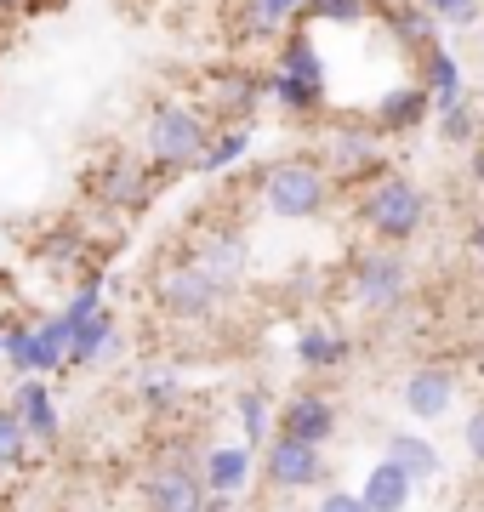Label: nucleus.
Wrapping results in <instances>:
<instances>
[{"instance_id": "nucleus-3", "label": "nucleus", "mask_w": 484, "mask_h": 512, "mask_svg": "<svg viewBox=\"0 0 484 512\" xmlns=\"http://www.w3.org/2000/svg\"><path fill=\"white\" fill-rule=\"evenodd\" d=\"M359 222L371 228L382 245H405L428 228V194L399 177V171H382L365 194H359Z\"/></svg>"}, {"instance_id": "nucleus-26", "label": "nucleus", "mask_w": 484, "mask_h": 512, "mask_svg": "<svg viewBox=\"0 0 484 512\" xmlns=\"http://www.w3.org/2000/svg\"><path fill=\"white\" fill-rule=\"evenodd\" d=\"M297 359L308 370H336L348 359V336H336V330H325V325H308L297 336Z\"/></svg>"}, {"instance_id": "nucleus-34", "label": "nucleus", "mask_w": 484, "mask_h": 512, "mask_svg": "<svg viewBox=\"0 0 484 512\" xmlns=\"http://www.w3.org/2000/svg\"><path fill=\"white\" fill-rule=\"evenodd\" d=\"M314 512H371V507H365V501H359L354 490H325Z\"/></svg>"}, {"instance_id": "nucleus-27", "label": "nucleus", "mask_w": 484, "mask_h": 512, "mask_svg": "<svg viewBox=\"0 0 484 512\" xmlns=\"http://www.w3.org/2000/svg\"><path fill=\"white\" fill-rule=\"evenodd\" d=\"M245 148H251V131H245V126L211 131V143H205V154H200V165H194V171H228V165L245 154Z\"/></svg>"}, {"instance_id": "nucleus-11", "label": "nucleus", "mask_w": 484, "mask_h": 512, "mask_svg": "<svg viewBox=\"0 0 484 512\" xmlns=\"http://www.w3.org/2000/svg\"><path fill=\"white\" fill-rule=\"evenodd\" d=\"M12 416L23 421V433H29V444L35 450H57V439H63V416H57V399L52 387L35 382V376H18V387H12Z\"/></svg>"}, {"instance_id": "nucleus-13", "label": "nucleus", "mask_w": 484, "mask_h": 512, "mask_svg": "<svg viewBox=\"0 0 484 512\" xmlns=\"http://www.w3.org/2000/svg\"><path fill=\"white\" fill-rule=\"evenodd\" d=\"M262 103V74L257 69H223V74H211V109H205V120L217 126H245L251 114H257Z\"/></svg>"}, {"instance_id": "nucleus-4", "label": "nucleus", "mask_w": 484, "mask_h": 512, "mask_svg": "<svg viewBox=\"0 0 484 512\" xmlns=\"http://www.w3.org/2000/svg\"><path fill=\"white\" fill-rule=\"evenodd\" d=\"M257 200L268 217H285V222H302V217H319L325 200H331V177L319 160H274L268 171L257 177Z\"/></svg>"}, {"instance_id": "nucleus-9", "label": "nucleus", "mask_w": 484, "mask_h": 512, "mask_svg": "<svg viewBox=\"0 0 484 512\" xmlns=\"http://www.w3.org/2000/svg\"><path fill=\"white\" fill-rule=\"evenodd\" d=\"M348 279H354V302L359 308H371V313L399 308V302H405V285H410L405 262H399L393 251H359Z\"/></svg>"}, {"instance_id": "nucleus-10", "label": "nucleus", "mask_w": 484, "mask_h": 512, "mask_svg": "<svg viewBox=\"0 0 484 512\" xmlns=\"http://www.w3.org/2000/svg\"><path fill=\"white\" fill-rule=\"evenodd\" d=\"M262 473L274 490H319L325 484V450H308V444H291L274 433L262 444Z\"/></svg>"}, {"instance_id": "nucleus-22", "label": "nucleus", "mask_w": 484, "mask_h": 512, "mask_svg": "<svg viewBox=\"0 0 484 512\" xmlns=\"http://www.w3.org/2000/svg\"><path fill=\"white\" fill-rule=\"evenodd\" d=\"M428 92L416 86V80H405V86H393L382 103H376V114H371V131H416L422 120H428Z\"/></svg>"}, {"instance_id": "nucleus-36", "label": "nucleus", "mask_w": 484, "mask_h": 512, "mask_svg": "<svg viewBox=\"0 0 484 512\" xmlns=\"http://www.w3.org/2000/svg\"><path fill=\"white\" fill-rule=\"evenodd\" d=\"M57 0H0V18H40V12H52Z\"/></svg>"}, {"instance_id": "nucleus-38", "label": "nucleus", "mask_w": 484, "mask_h": 512, "mask_svg": "<svg viewBox=\"0 0 484 512\" xmlns=\"http://www.w3.org/2000/svg\"><path fill=\"white\" fill-rule=\"evenodd\" d=\"M473 183L484 188V154H473Z\"/></svg>"}, {"instance_id": "nucleus-15", "label": "nucleus", "mask_w": 484, "mask_h": 512, "mask_svg": "<svg viewBox=\"0 0 484 512\" xmlns=\"http://www.w3.org/2000/svg\"><path fill=\"white\" fill-rule=\"evenodd\" d=\"M325 177H359V171H371L376 160V131L365 120H342V126L325 137Z\"/></svg>"}, {"instance_id": "nucleus-2", "label": "nucleus", "mask_w": 484, "mask_h": 512, "mask_svg": "<svg viewBox=\"0 0 484 512\" xmlns=\"http://www.w3.org/2000/svg\"><path fill=\"white\" fill-rule=\"evenodd\" d=\"M154 165L143 154H131V148H109V154H97L92 171H86V194H92L97 211H109V217H143L154 200Z\"/></svg>"}, {"instance_id": "nucleus-16", "label": "nucleus", "mask_w": 484, "mask_h": 512, "mask_svg": "<svg viewBox=\"0 0 484 512\" xmlns=\"http://www.w3.org/2000/svg\"><path fill=\"white\" fill-rule=\"evenodd\" d=\"M63 330H69V353H63V370H86V365H97V359H109V348H114V313L109 308H97V313H86V319H63Z\"/></svg>"}, {"instance_id": "nucleus-31", "label": "nucleus", "mask_w": 484, "mask_h": 512, "mask_svg": "<svg viewBox=\"0 0 484 512\" xmlns=\"http://www.w3.org/2000/svg\"><path fill=\"white\" fill-rule=\"evenodd\" d=\"M177 393H183V382L171 370H143V382H137V399L149 404V410H171Z\"/></svg>"}, {"instance_id": "nucleus-24", "label": "nucleus", "mask_w": 484, "mask_h": 512, "mask_svg": "<svg viewBox=\"0 0 484 512\" xmlns=\"http://www.w3.org/2000/svg\"><path fill=\"white\" fill-rule=\"evenodd\" d=\"M302 6L308 0H245L240 12V35L245 40H274L291 29V18H302Z\"/></svg>"}, {"instance_id": "nucleus-14", "label": "nucleus", "mask_w": 484, "mask_h": 512, "mask_svg": "<svg viewBox=\"0 0 484 512\" xmlns=\"http://www.w3.org/2000/svg\"><path fill=\"white\" fill-rule=\"evenodd\" d=\"M399 404H405L416 421H439L450 404H456V370H450V365L410 370L405 382H399Z\"/></svg>"}, {"instance_id": "nucleus-23", "label": "nucleus", "mask_w": 484, "mask_h": 512, "mask_svg": "<svg viewBox=\"0 0 484 512\" xmlns=\"http://www.w3.org/2000/svg\"><path fill=\"white\" fill-rule=\"evenodd\" d=\"M354 495H359L371 512H405L410 501H416V484H410V478L399 473L393 461H376L371 473H365V490H354Z\"/></svg>"}, {"instance_id": "nucleus-40", "label": "nucleus", "mask_w": 484, "mask_h": 512, "mask_svg": "<svg viewBox=\"0 0 484 512\" xmlns=\"http://www.w3.org/2000/svg\"><path fill=\"white\" fill-rule=\"evenodd\" d=\"M0 348H6V330H0Z\"/></svg>"}, {"instance_id": "nucleus-25", "label": "nucleus", "mask_w": 484, "mask_h": 512, "mask_svg": "<svg viewBox=\"0 0 484 512\" xmlns=\"http://www.w3.org/2000/svg\"><path fill=\"white\" fill-rule=\"evenodd\" d=\"M35 461H40V450L29 444L23 421L12 416V404L0 399V473H6V478H18V473H29Z\"/></svg>"}, {"instance_id": "nucleus-8", "label": "nucleus", "mask_w": 484, "mask_h": 512, "mask_svg": "<svg viewBox=\"0 0 484 512\" xmlns=\"http://www.w3.org/2000/svg\"><path fill=\"white\" fill-rule=\"evenodd\" d=\"M188 262L200 268L205 279H217L223 291H234L245 279V268H251V245H245L240 228H228V222H211V228H200V234L188 239Z\"/></svg>"}, {"instance_id": "nucleus-30", "label": "nucleus", "mask_w": 484, "mask_h": 512, "mask_svg": "<svg viewBox=\"0 0 484 512\" xmlns=\"http://www.w3.org/2000/svg\"><path fill=\"white\" fill-rule=\"evenodd\" d=\"M376 12V0H308L302 18L308 23H365Z\"/></svg>"}, {"instance_id": "nucleus-35", "label": "nucleus", "mask_w": 484, "mask_h": 512, "mask_svg": "<svg viewBox=\"0 0 484 512\" xmlns=\"http://www.w3.org/2000/svg\"><path fill=\"white\" fill-rule=\"evenodd\" d=\"M462 439H467V456H473V461H479V467H484V404H479V410H473V416H467Z\"/></svg>"}, {"instance_id": "nucleus-20", "label": "nucleus", "mask_w": 484, "mask_h": 512, "mask_svg": "<svg viewBox=\"0 0 484 512\" xmlns=\"http://www.w3.org/2000/svg\"><path fill=\"white\" fill-rule=\"evenodd\" d=\"M382 461H393L410 484H428V478H439V450H433L422 433H410V427H399V433H388V439H382Z\"/></svg>"}, {"instance_id": "nucleus-32", "label": "nucleus", "mask_w": 484, "mask_h": 512, "mask_svg": "<svg viewBox=\"0 0 484 512\" xmlns=\"http://www.w3.org/2000/svg\"><path fill=\"white\" fill-rule=\"evenodd\" d=\"M416 6H422L433 23H456V29L479 23V0H416Z\"/></svg>"}, {"instance_id": "nucleus-5", "label": "nucleus", "mask_w": 484, "mask_h": 512, "mask_svg": "<svg viewBox=\"0 0 484 512\" xmlns=\"http://www.w3.org/2000/svg\"><path fill=\"white\" fill-rule=\"evenodd\" d=\"M154 308H160V319H171V325H205V319H217L223 313V285L217 279H205L188 256H171L166 268H154Z\"/></svg>"}, {"instance_id": "nucleus-18", "label": "nucleus", "mask_w": 484, "mask_h": 512, "mask_svg": "<svg viewBox=\"0 0 484 512\" xmlns=\"http://www.w3.org/2000/svg\"><path fill=\"white\" fill-rule=\"evenodd\" d=\"M268 74H280L291 86H308V92H325V57H319L314 35H308V29H291V35L280 40V57H274Z\"/></svg>"}, {"instance_id": "nucleus-21", "label": "nucleus", "mask_w": 484, "mask_h": 512, "mask_svg": "<svg viewBox=\"0 0 484 512\" xmlns=\"http://www.w3.org/2000/svg\"><path fill=\"white\" fill-rule=\"evenodd\" d=\"M416 86L428 92V103L439 114L456 109V103H462V63H456V52L428 46V52H422V80H416Z\"/></svg>"}, {"instance_id": "nucleus-6", "label": "nucleus", "mask_w": 484, "mask_h": 512, "mask_svg": "<svg viewBox=\"0 0 484 512\" xmlns=\"http://www.w3.org/2000/svg\"><path fill=\"white\" fill-rule=\"evenodd\" d=\"M137 501H143V512H205L211 495H205V484H200V461L188 456V450L154 456L149 467L137 473Z\"/></svg>"}, {"instance_id": "nucleus-39", "label": "nucleus", "mask_w": 484, "mask_h": 512, "mask_svg": "<svg viewBox=\"0 0 484 512\" xmlns=\"http://www.w3.org/2000/svg\"><path fill=\"white\" fill-rule=\"evenodd\" d=\"M473 251L484 256V222H479V228H473Z\"/></svg>"}, {"instance_id": "nucleus-7", "label": "nucleus", "mask_w": 484, "mask_h": 512, "mask_svg": "<svg viewBox=\"0 0 484 512\" xmlns=\"http://www.w3.org/2000/svg\"><path fill=\"white\" fill-rule=\"evenodd\" d=\"M6 359H12V370L18 376H35V382H46L52 370H63V353H69V330H63V319H35V325H18L6 330Z\"/></svg>"}, {"instance_id": "nucleus-12", "label": "nucleus", "mask_w": 484, "mask_h": 512, "mask_svg": "<svg viewBox=\"0 0 484 512\" xmlns=\"http://www.w3.org/2000/svg\"><path fill=\"white\" fill-rule=\"evenodd\" d=\"M331 433H336V404L325 399V393H291V399L280 404V439L325 450Z\"/></svg>"}, {"instance_id": "nucleus-19", "label": "nucleus", "mask_w": 484, "mask_h": 512, "mask_svg": "<svg viewBox=\"0 0 484 512\" xmlns=\"http://www.w3.org/2000/svg\"><path fill=\"white\" fill-rule=\"evenodd\" d=\"M35 256L46 262V268H52V274H75V279H86V274L97 268V262H92V239L80 234L75 222H63L52 239H40Z\"/></svg>"}, {"instance_id": "nucleus-17", "label": "nucleus", "mask_w": 484, "mask_h": 512, "mask_svg": "<svg viewBox=\"0 0 484 512\" xmlns=\"http://www.w3.org/2000/svg\"><path fill=\"white\" fill-rule=\"evenodd\" d=\"M200 484H205V495H217V501L240 495L245 484H251V450H245V444H211L200 456Z\"/></svg>"}, {"instance_id": "nucleus-1", "label": "nucleus", "mask_w": 484, "mask_h": 512, "mask_svg": "<svg viewBox=\"0 0 484 512\" xmlns=\"http://www.w3.org/2000/svg\"><path fill=\"white\" fill-rule=\"evenodd\" d=\"M211 120H205L200 103H183V97H166L149 109V126H143V160L154 165V177H171V171H194L211 143Z\"/></svg>"}, {"instance_id": "nucleus-33", "label": "nucleus", "mask_w": 484, "mask_h": 512, "mask_svg": "<svg viewBox=\"0 0 484 512\" xmlns=\"http://www.w3.org/2000/svg\"><path fill=\"white\" fill-rule=\"evenodd\" d=\"M439 131H445L450 143H473V137H479V120H473V109H467V103H456V109L439 114Z\"/></svg>"}, {"instance_id": "nucleus-37", "label": "nucleus", "mask_w": 484, "mask_h": 512, "mask_svg": "<svg viewBox=\"0 0 484 512\" xmlns=\"http://www.w3.org/2000/svg\"><path fill=\"white\" fill-rule=\"evenodd\" d=\"M12 495H18V484H12V478L0 473V512H12Z\"/></svg>"}, {"instance_id": "nucleus-28", "label": "nucleus", "mask_w": 484, "mask_h": 512, "mask_svg": "<svg viewBox=\"0 0 484 512\" xmlns=\"http://www.w3.org/2000/svg\"><path fill=\"white\" fill-rule=\"evenodd\" d=\"M234 410H240L245 450H257V444H268V439H274V433H268V393H262V387H245L240 399H234Z\"/></svg>"}, {"instance_id": "nucleus-29", "label": "nucleus", "mask_w": 484, "mask_h": 512, "mask_svg": "<svg viewBox=\"0 0 484 512\" xmlns=\"http://www.w3.org/2000/svg\"><path fill=\"white\" fill-rule=\"evenodd\" d=\"M388 23H393V35L405 40V46H416V52H428V46H439V40H433V18L422 12V6H393V12H388Z\"/></svg>"}]
</instances>
